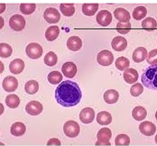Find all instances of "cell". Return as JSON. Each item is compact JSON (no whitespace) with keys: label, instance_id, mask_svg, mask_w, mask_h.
Segmentation results:
<instances>
[{"label":"cell","instance_id":"6da1fadb","mask_svg":"<svg viewBox=\"0 0 157 146\" xmlns=\"http://www.w3.org/2000/svg\"><path fill=\"white\" fill-rule=\"evenodd\" d=\"M82 97V91L78 84L68 80L59 85L55 90V97L57 102L67 108L77 105Z\"/></svg>","mask_w":157,"mask_h":146},{"label":"cell","instance_id":"7a4b0ae2","mask_svg":"<svg viewBox=\"0 0 157 146\" xmlns=\"http://www.w3.org/2000/svg\"><path fill=\"white\" fill-rule=\"evenodd\" d=\"M141 80L147 89L157 90V64L147 67L141 75Z\"/></svg>","mask_w":157,"mask_h":146},{"label":"cell","instance_id":"3957f363","mask_svg":"<svg viewBox=\"0 0 157 146\" xmlns=\"http://www.w3.org/2000/svg\"><path fill=\"white\" fill-rule=\"evenodd\" d=\"M112 136V131L109 129L107 128L101 129L97 135L98 141L96 143V146H110L111 144L109 140Z\"/></svg>","mask_w":157,"mask_h":146},{"label":"cell","instance_id":"277c9868","mask_svg":"<svg viewBox=\"0 0 157 146\" xmlns=\"http://www.w3.org/2000/svg\"><path fill=\"white\" fill-rule=\"evenodd\" d=\"M63 131L65 134L69 138H75L80 133V126L75 121H68L64 125Z\"/></svg>","mask_w":157,"mask_h":146},{"label":"cell","instance_id":"5b68a950","mask_svg":"<svg viewBox=\"0 0 157 146\" xmlns=\"http://www.w3.org/2000/svg\"><path fill=\"white\" fill-rule=\"evenodd\" d=\"M26 52L30 58L37 59L40 58L43 55V48L39 44L32 42L26 47Z\"/></svg>","mask_w":157,"mask_h":146},{"label":"cell","instance_id":"8992f818","mask_svg":"<svg viewBox=\"0 0 157 146\" xmlns=\"http://www.w3.org/2000/svg\"><path fill=\"white\" fill-rule=\"evenodd\" d=\"M26 21L23 16L20 14H15L11 17L9 25L11 29L16 32L22 31L25 28Z\"/></svg>","mask_w":157,"mask_h":146},{"label":"cell","instance_id":"52a82bcc","mask_svg":"<svg viewBox=\"0 0 157 146\" xmlns=\"http://www.w3.org/2000/svg\"><path fill=\"white\" fill-rule=\"evenodd\" d=\"M97 60L98 63L102 66H108L113 63L114 56L112 52L104 50L100 52L97 55Z\"/></svg>","mask_w":157,"mask_h":146},{"label":"cell","instance_id":"ba28073f","mask_svg":"<svg viewBox=\"0 0 157 146\" xmlns=\"http://www.w3.org/2000/svg\"><path fill=\"white\" fill-rule=\"evenodd\" d=\"M97 21L99 25L103 27L108 26L113 20L112 13L107 10H101L96 15Z\"/></svg>","mask_w":157,"mask_h":146},{"label":"cell","instance_id":"9c48e42d","mask_svg":"<svg viewBox=\"0 0 157 146\" xmlns=\"http://www.w3.org/2000/svg\"><path fill=\"white\" fill-rule=\"evenodd\" d=\"M60 14L56 9L49 8L44 13V18L46 21L50 24L56 23L59 21Z\"/></svg>","mask_w":157,"mask_h":146},{"label":"cell","instance_id":"30bf717a","mask_svg":"<svg viewBox=\"0 0 157 146\" xmlns=\"http://www.w3.org/2000/svg\"><path fill=\"white\" fill-rule=\"evenodd\" d=\"M139 129L142 134L146 136H151L156 133V127L152 122L145 121L140 124Z\"/></svg>","mask_w":157,"mask_h":146},{"label":"cell","instance_id":"8fae6325","mask_svg":"<svg viewBox=\"0 0 157 146\" xmlns=\"http://www.w3.org/2000/svg\"><path fill=\"white\" fill-rule=\"evenodd\" d=\"M95 112L91 108H85L81 110L80 114V119L84 124H88L94 121Z\"/></svg>","mask_w":157,"mask_h":146},{"label":"cell","instance_id":"7c38bea8","mask_svg":"<svg viewBox=\"0 0 157 146\" xmlns=\"http://www.w3.org/2000/svg\"><path fill=\"white\" fill-rule=\"evenodd\" d=\"M26 112L32 116L40 114L43 110L42 104L37 101H33L27 104L25 107Z\"/></svg>","mask_w":157,"mask_h":146},{"label":"cell","instance_id":"4fadbf2b","mask_svg":"<svg viewBox=\"0 0 157 146\" xmlns=\"http://www.w3.org/2000/svg\"><path fill=\"white\" fill-rule=\"evenodd\" d=\"M2 85L4 90L7 92H13L18 88V82L14 77L9 76L4 79Z\"/></svg>","mask_w":157,"mask_h":146},{"label":"cell","instance_id":"5bb4252c","mask_svg":"<svg viewBox=\"0 0 157 146\" xmlns=\"http://www.w3.org/2000/svg\"><path fill=\"white\" fill-rule=\"evenodd\" d=\"M62 71L66 77L72 78L77 72V68L73 62H66L63 65Z\"/></svg>","mask_w":157,"mask_h":146},{"label":"cell","instance_id":"9a60e30c","mask_svg":"<svg viewBox=\"0 0 157 146\" xmlns=\"http://www.w3.org/2000/svg\"><path fill=\"white\" fill-rule=\"evenodd\" d=\"M112 46L117 52H122L126 49L128 43L127 40L122 36H118L114 38L112 40Z\"/></svg>","mask_w":157,"mask_h":146},{"label":"cell","instance_id":"2e32d148","mask_svg":"<svg viewBox=\"0 0 157 146\" xmlns=\"http://www.w3.org/2000/svg\"><path fill=\"white\" fill-rule=\"evenodd\" d=\"M114 15L120 22L127 23L130 22L131 15L127 10L122 8H118L114 11Z\"/></svg>","mask_w":157,"mask_h":146},{"label":"cell","instance_id":"e0dca14e","mask_svg":"<svg viewBox=\"0 0 157 146\" xmlns=\"http://www.w3.org/2000/svg\"><path fill=\"white\" fill-rule=\"evenodd\" d=\"M25 67V64L24 61L20 59H16L10 63L9 69L13 74H19L24 71Z\"/></svg>","mask_w":157,"mask_h":146},{"label":"cell","instance_id":"ac0fdd59","mask_svg":"<svg viewBox=\"0 0 157 146\" xmlns=\"http://www.w3.org/2000/svg\"><path fill=\"white\" fill-rule=\"evenodd\" d=\"M123 78L127 83L132 84L138 81L139 74L136 70L130 68L125 71L123 73Z\"/></svg>","mask_w":157,"mask_h":146},{"label":"cell","instance_id":"d6986e66","mask_svg":"<svg viewBox=\"0 0 157 146\" xmlns=\"http://www.w3.org/2000/svg\"><path fill=\"white\" fill-rule=\"evenodd\" d=\"M67 46L69 50L76 52L81 49L82 42V40L78 36H71L67 40Z\"/></svg>","mask_w":157,"mask_h":146},{"label":"cell","instance_id":"ffe728a7","mask_svg":"<svg viewBox=\"0 0 157 146\" xmlns=\"http://www.w3.org/2000/svg\"><path fill=\"white\" fill-rule=\"evenodd\" d=\"M147 56V50L143 47H140L134 51L132 54V59L135 63H141L144 62Z\"/></svg>","mask_w":157,"mask_h":146},{"label":"cell","instance_id":"44dd1931","mask_svg":"<svg viewBox=\"0 0 157 146\" xmlns=\"http://www.w3.org/2000/svg\"><path fill=\"white\" fill-rule=\"evenodd\" d=\"M103 98L107 103L113 104L117 102L119 100V94L118 91L114 90H109L105 91Z\"/></svg>","mask_w":157,"mask_h":146},{"label":"cell","instance_id":"7402d4cb","mask_svg":"<svg viewBox=\"0 0 157 146\" xmlns=\"http://www.w3.org/2000/svg\"><path fill=\"white\" fill-rule=\"evenodd\" d=\"M96 120L100 125L106 126L112 122V115L107 111H101L97 114Z\"/></svg>","mask_w":157,"mask_h":146},{"label":"cell","instance_id":"603a6c76","mask_svg":"<svg viewBox=\"0 0 157 146\" xmlns=\"http://www.w3.org/2000/svg\"><path fill=\"white\" fill-rule=\"evenodd\" d=\"M99 8L98 3H84L82 6L83 13L86 16H91L94 15Z\"/></svg>","mask_w":157,"mask_h":146},{"label":"cell","instance_id":"cb8c5ba5","mask_svg":"<svg viewBox=\"0 0 157 146\" xmlns=\"http://www.w3.org/2000/svg\"><path fill=\"white\" fill-rule=\"evenodd\" d=\"M147 115V112L146 110L142 106H137L134 108L132 112V115L134 119L138 121L144 120Z\"/></svg>","mask_w":157,"mask_h":146},{"label":"cell","instance_id":"d4e9b609","mask_svg":"<svg viewBox=\"0 0 157 146\" xmlns=\"http://www.w3.org/2000/svg\"><path fill=\"white\" fill-rule=\"evenodd\" d=\"M26 131V127L24 123L16 122L13 124L11 128V133L13 135L20 136L25 134Z\"/></svg>","mask_w":157,"mask_h":146},{"label":"cell","instance_id":"484cf974","mask_svg":"<svg viewBox=\"0 0 157 146\" xmlns=\"http://www.w3.org/2000/svg\"><path fill=\"white\" fill-rule=\"evenodd\" d=\"M143 29L147 32L154 31L157 27V22L155 19L152 17H147L141 22Z\"/></svg>","mask_w":157,"mask_h":146},{"label":"cell","instance_id":"4316f807","mask_svg":"<svg viewBox=\"0 0 157 146\" xmlns=\"http://www.w3.org/2000/svg\"><path fill=\"white\" fill-rule=\"evenodd\" d=\"M59 33V30L57 26H52L48 28L45 33V37L48 41H53L56 39Z\"/></svg>","mask_w":157,"mask_h":146},{"label":"cell","instance_id":"83f0119b","mask_svg":"<svg viewBox=\"0 0 157 146\" xmlns=\"http://www.w3.org/2000/svg\"><path fill=\"white\" fill-rule=\"evenodd\" d=\"M59 8L62 13L67 17L72 16L75 12L73 3H62Z\"/></svg>","mask_w":157,"mask_h":146},{"label":"cell","instance_id":"f1b7e54d","mask_svg":"<svg viewBox=\"0 0 157 146\" xmlns=\"http://www.w3.org/2000/svg\"><path fill=\"white\" fill-rule=\"evenodd\" d=\"M6 102L8 107L11 109H15L19 105L20 100L15 94H10L6 98Z\"/></svg>","mask_w":157,"mask_h":146},{"label":"cell","instance_id":"f546056e","mask_svg":"<svg viewBox=\"0 0 157 146\" xmlns=\"http://www.w3.org/2000/svg\"><path fill=\"white\" fill-rule=\"evenodd\" d=\"M147 14L146 8L143 6H140L134 9L133 11L132 16L134 19L140 21L146 17Z\"/></svg>","mask_w":157,"mask_h":146},{"label":"cell","instance_id":"4dcf8cb0","mask_svg":"<svg viewBox=\"0 0 157 146\" xmlns=\"http://www.w3.org/2000/svg\"><path fill=\"white\" fill-rule=\"evenodd\" d=\"M39 85L38 83L34 80L28 82L25 85V90L28 94H34L38 91Z\"/></svg>","mask_w":157,"mask_h":146},{"label":"cell","instance_id":"1f68e13d","mask_svg":"<svg viewBox=\"0 0 157 146\" xmlns=\"http://www.w3.org/2000/svg\"><path fill=\"white\" fill-rule=\"evenodd\" d=\"M130 60L125 57H120L115 61L116 68L121 71L126 70L130 66Z\"/></svg>","mask_w":157,"mask_h":146},{"label":"cell","instance_id":"d6a6232c","mask_svg":"<svg viewBox=\"0 0 157 146\" xmlns=\"http://www.w3.org/2000/svg\"><path fill=\"white\" fill-rule=\"evenodd\" d=\"M63 79V75L58 71H52L48 76V81L53 85L58 84L61 83Z\"/></svg>","mask_w":157,"mask_h":146},{"label":"cell","instance_id":"836d02e7","mask_svg":"<svg viewBox=\"0 0 157 146\" xmlns=\"http://www.w3.org/2000/svg\"><path fill=\"white\" fill-rule=\"evenodd\" d=\"M57 61V56L52 52H48L44 58L45 64L50 67H52L56 64Z\"/></svg>","mask_w":157,"mask_h":146},{"label":"cell","instance_id":"e575fe53","mask_svg":"<svg viewBox=\"0 0 157 146\" xmlns=\"http://www.w3.org/2000/svg\"><path fill=\"white\" fill-rule=\"evenodd\" d=\"M20 8L22 13L25 15H29L35 11L36 4L34 3H21Z\"/></svg>","mask_w":157,"mask_h":146},{"label":"cell","instance_id":"d590c367","mask_svg":"<svg viewBox=\"0 0 157 146\" xmlns=\"http://www.w3.org/2000/svg\"><path fill=\"white\" fill-rule=\"evenodd\" d=\"M130 143V138L128 136L124 134L118 135L115 140L116 146H128Z\"/></svg>","mask_w":157,"mask_h":146},{"label":"cell","instance_id":"8d00e7d4","mask_svg":"<svg viewBox=\"0 0 157 146\" xmlns=\"http://www.w3.org/2000/svg\"><path fill=\"white\" fill-rule=\"evenodd\" d=\"M0 47H1L0 56L2 58H6L9 57L12 55L13 49L11 46L6 43H2L0 44Z\"/></svg>","mask_w":157,"mask_h":146},{"label":"cell","instance_id":"74e56055","mask_svg":"<svg viewBox=\"0 0 157 146\" xmlns=\"http://www.w3.org/2000/svg\"><path fill=\"white\" fill-rule=\"evenodd\" d=\"M132 28V25L130 22L127 23L118 22L116 26L117 32L122 34H126L129 33Z\"/></svg>","mask_w":157,"mask_h":146},{"label":"cell","instance_id":"f35d334b","mask_svg":"<svg viewBox=\"0 0 157 146\" xmlns=\"http://www.w3.org/2000/svg\"><path fill=\"white\" fill-rule=\"evenodd\" d=\"M144 86L140 83H137L133 85L130 90V92L132 96L137 97L144 92Z\"/></svg>","mask_w":157,"mask_h":146},{"label":"cell","instance_id":"ab89813d","mask_svg":"<svg viewBox=\"0 0 157 146\" xmlns=\"http://www.w3.org/2000/svg\"><path fill=\"white\" fill-rule=\"evenodd\" d=\"M146 60L147 63L150 64H157V49L150 51Z\"/></svg>","mask_w":157,"mask_h":146},{"label":"cell","instance_id":"60d3db41","mask_svg":"<svg viewBox=\"0 0 157 146\" xmlns=\"http://www.w3.org/2000/svg\"><path fill=\"white\" fill-rule=\"evenodd\" d=\"M47 145V146H60L61 142L58 139L53 138L49 140Z\"/></svg>","mask_w":157,"mask_h":146},{"label":"cell","instance_id":"b9f144b4","mask_svg":"<svg viewBox=\"0 0 157 146\" xmlns=\"http://www.w3.org/2000/svg\"><path fill=\"white\" fill-rule=\"evenodd\" d=\"M155 140L156 144H157V134L156 135V136H155Z\"/></svg>","mask_w":157,"mask_h":146},{"label":"cell","instance_id":"7bdbcfd3","mask_svg":"<svg viewBox=\"0 0 157 146\" xmlns=\"http://www.w3.org/2000/svg\"><path fill=\"white\" fill-rule=\"evenodd\" d=\"M155 117H156V120H157V110L156 111V114H155Z\"/></svg>","mask_w":157,"mask_h":146},{"label":"cell","instance_id":"ee69618b","mask_svg":"<svg viewBox=\"0 0 157 146\" xmlns=\"http://www.w3.org/2000/svg\"></svg>","mask_w":157,"mask_h":146}]
</instances>
